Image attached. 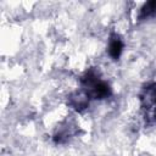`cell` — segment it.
Instances as JSON below:
<instances>
[{"instance_id": "cell-1", "label": "cell", "mask_w": 156, "mask_h": 156, "mask_svg": "<svg viewBox=\"0 0 156 156\" xmlns=\"http://www.w3.org/2000/svg\"><path fill=\"white\" fill-rule=\"evenodd\" d=\"M83 85H84V91L87 98L90 96L93 99H102L108 96L110 94V88L107 83L101 80L94 73H88L83 78Z\"/></svg>"}, {"instance_id": "cell-4", "label": "cell", "mask_w": 156, "mask_h": 156, "mask_svg": "<svg viewBox=\"0 0 156 156\" xmlns=\"http://www.w3.org/2000/svg\"><path fill=\"white\" fill-rule=\"evenodd\" d=\"M156 15V1H151L144 5L140 12V18H147L150 16Z\"/></svg>"}, {"instance_id": "cell-2", "label": "cell", "mask_w": 156, "mask_h": 156, "mask_svg": "<svg viewBox=\"0 0 156 156\" xmlns=\"http://www.w3.org/2000/svg\"><path fill=\"white\" fill-rule=\"evenodd\" d=\"M145 108L149 115L156 121V87L154 88H147L146 89V95H145Z\"/></svg>"}, {"instance_id": "cell-3", "label": "cell", "mask_w": 156, "mask_h": 156, "mask_svg": "<svg viewBox=\"0 0 156 156\" xmlns=\"http://www.w3.org/2000/svg\"><path fill=\"white\" fill-rule=\"evenodd\" d=\"M122 49H123V43L121 40V38L116 34H113L110 39V44H108V52L110 55L116 60L119 57L121 52H122Z\"/></svg>"}]
</instances>
